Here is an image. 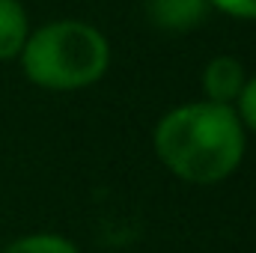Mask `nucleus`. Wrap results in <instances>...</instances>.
<instances>
[{"label": "nucleus", "instance_id": "obj_2", "mask_svg": "<svg viewBox=\"0 0 256 253\" xmlns=\"http://www.w3.org/2000/svg\"><path fill=\"white\" fill-rule=\"evenodd\" d=\"M24 74L45 90H80L104 78L110 45L102 30L84 21H54L27 36L21 48Z\"/></svg>", "mask_w": 256, "mask_h": 253}, {"label": "nucleus", "instance_id": "obj_7", "mask_svg": "<svg viewBox=\"0 0 256 253\" xmlns=\"http://www.w3.org/2000/svg\"><path fill=\"white\" fill-rule=\"evenodd\" d=\"M236 102H238V120H242V126L256 131V78L244 80V86H242V92H238Z\"/></svg>", "mask_w": 256, "mask_h": 253}, {"label": "nucleus", "instance_id": "obj_4", "mask_svg": "<svg viewBox=\"0 0 256 253\" xmlns=\"http://www.w3.org/2000/svg\"><path fill=\"white\" fill-rule=\"evenodd\" d=\"M149 12L164 30H191L206 18L208 0H149Z\"/></svg>", "mask_w": 256, "mask_h": 253}, {"label": "nucleus", "instance_id": "obj_5", "mask_svg": "<svg viewBox=\"0 0 256 253\" xmlns=\"http://www.w3.org/2000/svg\"><path fill=\"white\" fill-rule=\"evenodd\" d=\"M30 36L27 12L18 0H0V60H12L21 54Z\"/></svg>", "mask_w": 256, "mask_h": 253}, {"label": "nucleus", "instance_id": "obj_3", "mask_svg": "<svg viewBox=\"0 0 256 253\" xmlns=\"http://www.w3.org/2000/svg\"><path fill=\"white\" fill-rule=\"evenodd\" d=\"M244 66L238 63L236 57H214L212 63L206 66L202 72V86H206V96L208 102H218V104H230L238 98L242 86H244Z\"/></svg>", "mask_w": 256, "mask_h": 253}, {"label": "nucleus", "instance_id": "obj_8", "mask_svg": "<svg viewBox=\"0 0 256 253\" xmlns=\"http://www.w3.org/2000/svg\"><path fill=\"white\" fill-rule=\"evenodd\" d=\"M208 6H214L232 18H256V0H208Z\"/></svg>", "mask_w": 256, "mask_h": 253}, {"label": "nucleus", "instance_id": "obj_6", "mask_svg": "<svg viewBox=\"0 0 256 253\" xmlns=\"http://www.w3.org/2000/svg\"><path fill=\"white\" fill-rule=\"evenodd\" d=\"M3 253H80L68 238L54 236V232H36V236H24L18 242H12Z\"/></svg>", "mask_w": 256, "mask_h": 253}, {"label": "nucleus", "instance_id": "obj_1", "mask_svg": "<svg viewBox=\"0 0 256 253\" xmlns=\"http://www.w3.org/2000/svg\"><path fill=\"white\" fill-rule=\"evenodd\" d=\"M155 152L179 179L214 185L242 164L244 126L230 104H182L161 116L155 128Z\"/></svg>", "mask_w": 256, "mask_h": 253}]
</instances>
